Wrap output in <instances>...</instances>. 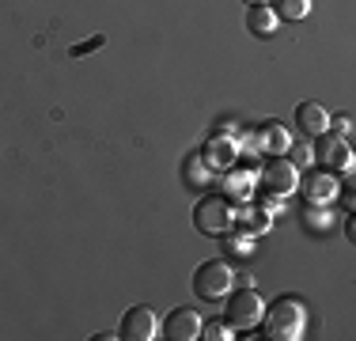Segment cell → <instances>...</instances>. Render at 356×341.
<instances>
[{"instance_id":"cell-1","label":"cell","mask_w":356,"mask_h":341,"mask_svg":"<svg viewBox=\"0 0 356 341\" xmlns=\"http://www.w3.org/2000/svg\"><path fill=\"white\" fill-rule=\"evenodd\" d=\"M261 322H266V338L300 341L303 326H307V307L296 300V296H284V300H277L269 311H261Z\"/></svg>"},{"instance_id":"cell-2","label":"cell","mask_w":356,"mask_h":341,"mask_svg":"<svg viewBox=\"0 0 356 341\" xmlns=\"http://www.w3.org/2000/svg\"><path fill=\"white\" fill-rule=\"evenodd\" d=\"M193 228L201 235H227L235 228V205L227 193H213L193 209Z\"/></svg>"},{"instance_id":"cell-3","label":"cell","mask_w":356,"mask_h":341,"mask_svg":"<svg viewBox=\"0 0 356 341\" xmlns=\"http://www.w3.org/2000/svg\"><path fill=\"white\" fill-rule=\"evenodd\" d=\"M232 285H235V269L224 258L201 262L197 273H193V296L197 300H220V296L232 292Z\"/></svg>"},{"instance_id":"cell-4","label":"cell","mask_w":356,"mask_h":341,"mask_svg":"<svg viewBox=\"0 0 356 341\" xmlns=\"http://www.w3.org/2000/svg\"><path fill=\"white\" fill-rule=\"evenodd\" d=\"M261 311H266V303H261V296L254 292V288H239V292L227 296V307H224V319L232 330H250L261 322Z\"/></svg>"},{"instance_id":"cell-5","label":"cell","mask_w":356,"mask_h":341,"mask_svg":"<svg viewBox=\"0 0 356 341\" xmlns=\"http://www.w3.org/2000/svg\"><path fill=\"white\" fill-rule=\"evenodd\" d=\"M258 182H261L266 193L288 198V193H296V186H300V167H296L292 159H284V156H273L269 164L258 167Z\"/></svg>"},{"instance_id":"cell-6","label":"cell","mask_w":356,"mask_h":341,"mask_svg":"<svg viewBox=\"0 0 356 341\" xmlns=\"http://www.w3.org/2000/svg\"><path fill=\"white\" fill-rule=\"evenodd\" d=\"M315 159L326 170H349L353 167V152H349V136H337L334 129L318 133L315 144Z\"/></svg>"},{"instance_id":"cell-7","label":"cell","mask_w":356,"mask_h":341,"mask_svg":"<svg viewBox=\"0 0 356 341\" xmlns=\"http://www.w3.org/2000/svg\"><path fill=\"white\" fill-rule=\"evenodd\" d=\"M118 338H125V341H152V338H159V319H156V311L152 307H129V311L122 315V330H118Z\"/></svg>"},{"instance_id":"cell-8","label":"cell","mask_w":356,"mask_h":341,"mask_svg":"<svg viewBox=\"0 0 356 341\" xmlns=\"http://www.w3.org/2000/svg\"><path fill=\"white\" fill-rule=\"evenodd\" d=\"M159 338L197 341V338H201V315L193 311V307H175V311L163 319V326H159Z\"/></svg>"},{"instance_id":"cell-9","label":"cell","mask_w":356,"mask_h":341,"mask_svg":"<svg viewBox=\"0 0 356 341\" xmlns=\"http://www.w3.org/2000/svg\"><path fill=\"white\" fill-rule=\"evenodd\" d=\"M235 136H232V129H220L216 136H209V144H205V164L213 167V170H224V167H232L235 164Z\"/></svg>"},{"instance_id":"cell-10","label":"cell","mask_w":356,"mask_h":341,"mask_svg":"<svg viewBox=\"0 0 356 341\" xmlns=\"http://www.w3.org/2000/svg\"><path fill=\"white\" fill-rule=\"evenodd\" d=\"M254 133V152H269V156H277V152H288V144H292V136H288L284 125L277 122H261Z\"/></svg>"},{"instance_id":"cell-11","label":"cell","mask_w":356,"mask_h":341,"mask_svg":"<svg viewBox=\"0 0 356 341\" xmlns=\"http://www.w3.org/2000/svg\"><path fill=\"white\" fill-rule=\"evenodd\" d=\"M296 125H300V133H307V136L326 133L330 129L326 106H322V102H300V106H296Z\"/></svg>"},{"instance_id":"cell-12","label":"cell","mask_w":356,"mask_h":341,"mask_svg":"<svg viewBox=\"0 0 356 341\" xmlns=\"http://www.w3.org/2000/svg\"><path fill=\"white\" fill-rule=\"evenodd\" d=\"M303 198H307L311 205H326L337 198V178L334 170H318V175H311L307 182H303Z\"/></svg>"},{"instance_id":"cell-13","label":"cell","mask_w":356,"mask_h":341,"mask_svg":"<svg viewBox=\"0 0 356 341\" xmlns=\"http://www.w3.org/2000/svg\"><path fill=\"white\" fill-rule=\"evenodd\" d=\"M277 15H273V8L269 4H250V12H247V27L258 34V38H269V34L277 31Z\"/></svg>"},{"instance_id":"cell-14","label":"cell","mask_w":356,"mask_h":341,"mask_svg":"<svg viewBox=\"0 0 356 341\" xmlns=\"http://www.w3.org/2000/svg\"><path fill=\"white\" fill-rule=\"evenodd\" d=\"M235 224H239L247 235H261V232H269L273 216H266V212H261L258 205H247V209H239V212H235Z\"/></svg>"},{"instance_id":"cell-15","label":"cell","mask_w":356,"mask_h":341,"mask_svg":"<svg viewBox=\"0 0 356 341\" xmlns=\"http://www.w3.org/2000/svg\"><path fill=\"white\" fill-rule=\"evenodd\" d=\"M254 182H258V167H235L232 175H227V193H235V198H247L254 190Z\"/></svg>"},{"instance_id":"cell-16","label":"cell","mask_w":356,"mask_h":341,"mask_svg":"<svg viewBox=\"0 0 356 341\" xmlns=\"http://www.w3.org/2000/svg\"><path fill=\"white\" fill-rule=\"evenodd\" d=\"M186 178H190V186H209L213 182V167L205 164L201 152H193V156L186 159Z\"/></svg>"},{"instance_id":"cell-17","label":"cell","mask_w":356,"mask_h":341,"mask_svg":"<svg viewBox=\"0 0 356 341\" xmlns=\"http://www.w3.org/2000/svg\"><path fill=\"white\" fill-rule=\"evenodd\" d=\"M311 12V0H273V15L277 19H303Z\"/></svg>"},{"instance_id":"cell-18","label":"cell","mask_w":356,"mask_h":341,"mask_svg":"<svg viewBox=\"0 0 356 341\" xmlns=\"http://www.w3.org/2000/svg\"><path fill=\"white\" fill-rule=\"evenodd\" d=\"M201 338L205 341H232L235 330L227 326V319H209V322H201Z\"/></svg>"},{"instance_id":"cell-19","label":"cell","mask_w":356,"mask_h":341,"mask_svg":"<svg viewBox=\"0 0 356 341\" xmlns=\"http://www.w3.org/2000/svg\"><path fill=\"white\" fill-rule=\"evenodd\" d=\"M330 129H337V136H349L353 133V114H334L330 118Z\"/></svg>"},{"instance_id":"cell-20","label":"cell","mask_w":356,"mask_h":341,"mask_svg":"<svg viewBox=\"0 0 356 341\" xmlns=\"http://www.w3.org/2000/svg\"><path fill=\"white\" fill-rule=\"evenodd\" d=\"M281 201L284 198H277V193H266V198L258 201V209L266 212V216H277V212H281Z\"/></svg>"},{"instance_id":"cell-21","label":"cell","mask_w":356,"mask_h":341,"mask_svg":"<svg viewBox=\"0 0 356 341\" xmlns=\"http://www.w3.org/2000/svg\"><path fill=\"white\" fill-rule=\"evenodd\" d=\"M103 34H95V38H91V42H80V46H72V57H83V54H91V49H99V46H103Z\"/></svg>"},{"instance_id":"cell-22","label":"cell","mask_w":356,"mask_h":341,"mask_svg":"<svg viewBox=\"0 0 356 341\" xmlns=\"http://www.w3.org/2000/svg\"><path fill=\"white\" fill-rule=\"evenodd\" d=\"M247 4H266V0H247Z\"/></svg>"}]
</instances>
